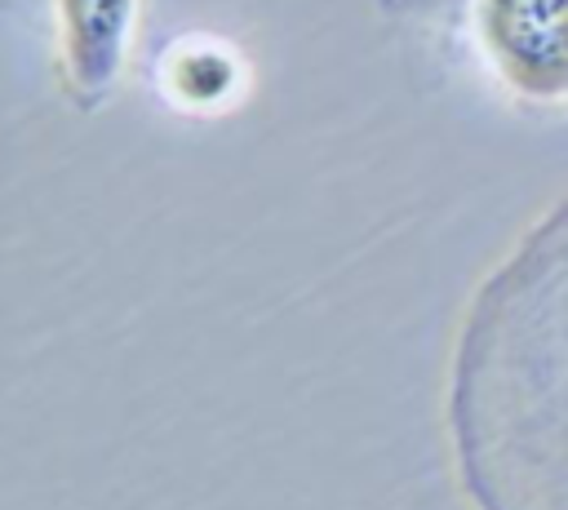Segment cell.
I'll use <instances>...</instances> for the list:
<instances>
[{
  "label": "cell",
  "instance_id": "1",
  "mask_svg": "<svg viewBox=\"0 0 568 510\" xmlns=\"http://www.w3.org/2000/svg\"><path fill=\"white\" fill-rule=\"evenodd\" d=\"M453 439L479 510H568V204L470 302Z\"/></svg>",
  "mask_w": 568,
  "mask_h": 510
},
{
  "label": "cell",
  "instance_id": "2",
  "mask_svg": "<svg viewBox=\"0 0 568 510\" xmlns=\"http://www.w3.org/2000/svg\"><path fill=\"white\" fill-rule=\"evenodd\" d=\"M493 75L524 102H568V0H475Z\"/></svg>",
  "mask_w": 568,
  "mask_h": 510
},
{
  "label": "cell",
  "instance_id": "4",
  "mask_svg": "<svg viewBox=\"0 0 568 510\" xmlns=\"http://www.w3.org/2000/svg\"><path fill=\"white\" fill-rule=\"evenodd\" d=\"M164 80L169 98L182 102L186 111H217L240 89V62L222 44H182L173 49Z\"/></svg>",
  "mask_w": 568,
  "mask_h": 510
},
{
  "label": "cell",
  "instance_id": "3",
  "mask_svg": "<svg viewBox=\"0 0 568 510\" xmlns=\"http://www.w3.org/2000/svg\"><path fill=\"white\" fill-rule=\"evenodd\" d=\"M133 35V0H58L62 89L80 111L111 98Z\"/></svg>",
  "mask_w": 568,
  "mask_h": 510
}]
</instances>
